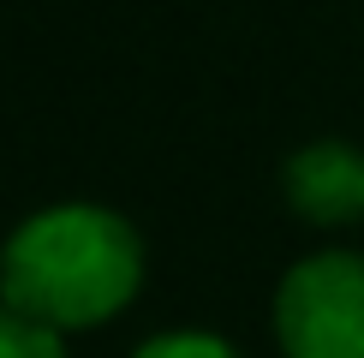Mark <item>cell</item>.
<instances>
[{
	"label": "cell",
	"instance_id": "obj_4",
	"mask_svg": "<svg viewBox=\"0 0 364 358\" xmlns=\"http://www.w3.org/2000/svg\"><path fill=\"white\" fill-rule=\"evenodd\" d=\"M0 358H66V347H60L54 328H42V322L0 305Z\"/></svg>",
	"mask_w": 364,
	"mask_h": 358
},
{
	"label": "cell",
	"instance_id": "obj_2",
	"mask_svg": "<svg viewBox=\"0 0 364 358\" xmlns=\"http://www.w3.org/2000/svg\"><path fill=\"white\" fill-rule=\"evenodd\" d=\"M275 335L287 358H364V257L316 251L287 268L275 293Z\"/></svg>",
	"mask_w": 364,
	"mask_h": 358
},
{
	"label": "cell",
	"instance_id": "obj_5",
	"mask_svg": "<svg viewBox=\"0 0 364 358\" xmlns=\"http://www.w3.org/2000/svg\"><path fill=\"white\" fill-rule=\"evenodd\" d=\"M132 358H239L227 340L215 335H191V328H179V335H156V340H144Z\"/></svg>",
	"mask_w": 364,
	"mask_h": 358
},
{
	"label": "cell",
	"instance_id": "obj_3",
	"mask_svg": "<svg viewBox=\"0 0 364 358\" xmlns=\"http://www.w3.org/2000/svg\"><path fill=\"white\" fill-rule=\"evenodd\" d=\"M287 197L305 221L341 227L364 215V156L353 143H311L287 161Z\"/></svg>",
	"mask_w": 364,
	"mask_h": 358
},
{
	"label": "cell",
	"instance_id": "obj_1",
	"mask_svg": "<svg viewBox=\"0 0 364 358\" xmlns=\"http://www.w3.org/2000/svg\"><path fill=\"white\" fill-rule=\"evenodd\" d=\"M144 287V239L126 215L96 203H60L6 239L0 298L42 328H96Z\"/></svg>",
	"mask_w": 364,
	"mask_h": 358
}]
</instances>
